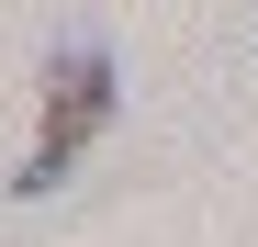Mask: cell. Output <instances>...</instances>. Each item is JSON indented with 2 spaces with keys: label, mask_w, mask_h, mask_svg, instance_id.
<instances>
[{
  "label": "cell",
  "mask_w": 258,
  "mask_h": 247,
  "mask_svg": "<svg viewBox=\"0 0 258 247\" xmlns=\"http://www.w3.org/2000/svg\"><path fill=\"white\" fill-rule=\"evenodd\" d=\"M101 124H112V56H101V45H56V56H45V124H34V157L12 169V191L45 202V191L79 169V146H90Z\"/></svg>",
  "instance_id": "6da1fadb"
}]
</instances>
